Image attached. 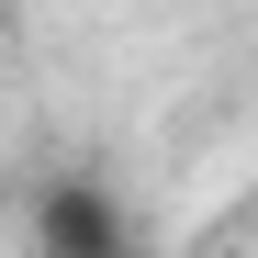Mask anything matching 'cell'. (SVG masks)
I'll return each mask as SVG.
<instances>
[{"label":"cell","mask_w":258,"mask_h":258,"mask_svg":"<svg viewBox=\"0 0 258 258\" xmlns=\"http://www.w3.org/2000/svg\"><path fill=\"white\" fill-rule=\"evenodd\" d=\"M23 258H135V202L101 168H45L23 202Z\"/></svg>","instance_id":"6da1fadb"}]
</instances>
